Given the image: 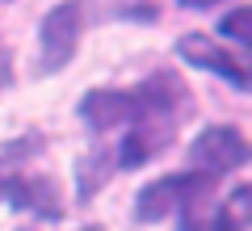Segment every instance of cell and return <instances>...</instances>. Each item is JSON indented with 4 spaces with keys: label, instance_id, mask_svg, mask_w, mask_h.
<instances>
[{
    "label": "cell",
    "instance_id": "cell-2",
    "mask_svg": "<svg viewBox=\"0 0 252 231\" xmlns=\"http://www.w3.org/2000/svg\"><path fill=\"white\" fill-rule=\"evenodd\" d=\"M46 156V134L26 131L0 143V206H9L17 214L55 223L63 219L67 202H63L59 177L42 168Z\"/></svg>",
    "mask_w": 252,
    "mask_h": 231
},
{
    "label": "cell",
    "instance_id": "cell-12",
    "mask_svg": "<svg viewBox=\"0 0 252 231\" xmlns=\"http://www.w3.org/2000/svg\"><path fill=\"white\" fill-rule=\"evenodd\" d=\"M80 231H105V227H97V223H89V227H80Z\"/></svg>",
    "mask_w": 252,
    "mask_h": 231
},
{
    "label": "cell",
    "instance_id": "cell-7",
    "mask_svg": "<svg viewBox=\"0 0 252 231\" xmlns=\"http://www.w3.org/2000/svg\"><path fill=\"white\" fill-rule=\"evenodd\" d=\"M114 151H109V143H101V147H89L84 156H76L72 164V177H76V198L80 202H93V198L101 194V189L114 181Z\"/></svg>",
    "mask_w": 252,
    "mask_h": 231
},
{
    "label": "cell",
    "instance_id": "cell-13",
    "mask_svg": "<svg viewBox=\"0 0 252 231\" xmlns=\"http://www.w3.org/2000/svg\"><path fill=\"white\" fill-rule=\"evenodd\" d=\"M0 4H13V0H0Z\"/></svg>",
    "mask_w": 252,
    "mask_h": 231
},
{
    "label": "cell",
    "instance_id": "cell-4",
    "mask_svg": "<svg viewBox=\"0 0 252 231\" xmlns=\"http://www.w3.org/2000/svg\"><path fill=\"white\" fill-rule=\"evenodd\" d=\"M219 181H210L198 168H181V172H164V177L147 181L135 194V223H164L168 214H181L185 206L202 202L215 194Z\"/></svg>",
    "mask_w": 252,
    "mask_h": 231
},
{
    "label": "cell",
    "instance_id": "cell-10",
    "mask_svg": "<svg viewBox=\"0 0 252 231\" xmlns=\"http://www.w3.org/2000/svg\"><path fill=\"white\" fill-rule=\"evenodd\" d=\"M13 89V51L9 42H0V93Z\"/></svg>",
    "mask_w": 252,
    "mask_h": 231
},
{
    "label": "cell",
    "instance_id": "cell-9",
    "mask_svg": "<svg viewBox=\"0 0 252 231\" xmlns=\"http://www.w3.org/2000/svg\"><path fill=\"white\" fill-rule=\"evenodd\" d=\"M219 38H227V42L240 46V51H252V4H235L231 13H223Z\"/></svg>",
    "mask_w": 252,
    "mask_h": 231
},
{
    "label": "cell",
    "instance_id": "cell-6",
    "mask_svg": "<svg viewBox=\"0 0 252 231\" xmlns=\"http://www.w3.org/2000/svg\"><path fill=\"white\" fill-rule=\"evenodd\" d=\"M177 55L189 67H202L210 76H219L223 84H231L235 93H252V55H240L235 46L219 42L210 34H181Z\"/></svg>",
    "mask_w": 252,
    "mask_h": 231
},
{
    "label": "cell",
    "instance_id": "cell-3",
    "mask_svg": "<svg viewBox=\"0 0 252 231\" xmlns=\"http://www.w3.org/2000/svg\"><path fill=\"white\" fill-rule=\"evenodd\" d=\"M101 21L97 0H59L46 9V17L38 21V51H34V76L46 80L55 71H63L76 59L84 34Z\"/></svg>",
    "mask_w": 252,
    "mask_h": 231
},
{
    "label": "cell",
    "instance_id": "cell-5",
    "mask_svg": "<svg viewBox=\"0 0 252 231\" xmlns=\"http://www.w3.org/2000/svg\"><path fill=\"white\" fill-rule=\"evenodd\" d=\"M252 164V139L235 131L231 122H210L198 131V139L189 143V168L206 172L210 181H223L231 172Z\"/></svg>",
    "mask_w": 252,
    "mask_h": 231
},
{
    "label": "cell",
    "instance_id": "cell-8",
    "mask_svg": "<svg viewBox=\"0 0 252 231\" xmlns=\"http://www.w3.org/2000/svg\"><path fill=\"white\" fill-rule=\"evenodd\" d=\"M181 231H244V227L227 214V206L215 202V194H210V198H202V202H193V206L181 210Z\"/></svg>",
    "mask_w": 252,
    "mask_h": 231
},
{
    "label": "cell",
    "instance_id": "cell-11",
    "mask_svg": "<svg viewBox=\"0 0 252 231\" xmlns=\"http://www.w3.org/2000/svg\"><path fill=\"white\" fill-rule=\"evenodd\" d=\"M181 9H193V13H206V9H219V4H227V0H177Z\"/></svg>",
    "mask_w": 252,
    "mask_h": 231
},
{
    "label": "cell",
    "instance_id": "cell-1",
    "mask_svg": "<svg viewBox=\"0 0 252 231\" xmlns=\"http://www.w3.org/2000/svg\"><path fill=\"white\" fill-rule=\"evenodd\" d=\"M189 109H193V93L181 80V71L156 67L139 84H126V89L122 84L89 89L76 105V114L97 139L118 134V143H109L114 168L130 172L152 164L160 151H168L177 143Z\"/></svg>",
    "mask_w": 252,
    "mask_h": 231
}]
</instances>
